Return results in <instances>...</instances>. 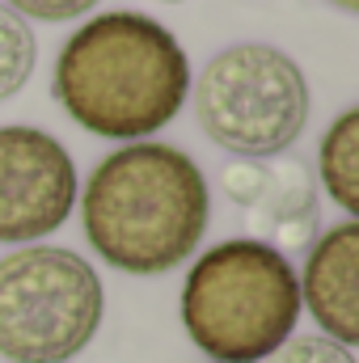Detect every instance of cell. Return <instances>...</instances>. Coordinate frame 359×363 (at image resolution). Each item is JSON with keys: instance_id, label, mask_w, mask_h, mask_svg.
Returning <instances> with one entry per match:
<instances>
[{"instance_id": "obj_1", "label": "cell", "mask_w": 359, "mask_h": 363, "mask_svg": "<svg viewBox=\"0 0 359 363\" xmlns=\"http://www.w3.org/2000/svg\"><path fill=\"white\" fill-rule=\"evenodd\" d=\"M51 93L89 135L144 140L182 110L190 64L161 21L118 9L89 17L64 43Z\"/></svg>"}, {"instance_id": "obj_2", "label": "cell", "mask_w": 359, "mask_h": 363, "mask_svg": "<svg viewBox=\"0 0 359 363\" xmlns=\"http://www.w3.org/2000/svg\"><path fill=\"white\" fill-rule=\"evenodd\" d=\"M203 169L174 144L136 140L114 148L85 182L81 224L93 254L123 274L182 267L207 228Z\"/></svg>"}, {"instance_id": "obj_3", "label": "cell", "mask_w": 359, "mask_h": 363, "mask_svg": "<svg viewBox=\"0 0 359 363\" xmlns=\"http://www.w3.org/2000/svg\"><path fill=\"white\" fill-rule=\"evenodd\" d=\"M300 313L287 254L258 237L211 245L182 283L186 338L211 363H263L296 334Z\"/></svg>"}, {"instance_id": "obj_4", "label": "cell", "mask_w": 359, "mask_h": 363, "mask_svg": "<svg viewBox=\"0 0 359 363\" xmlns=\"http://www.w3.org/2000/svg\"><path fill=\"white\" fill-rule=\"evenodd\" d=\"M106 291L89 262L60 245L0 258V355L9 363H68L93 342Z\"/></svg>"}, {"instance_id": "obj_5", "label": "cell", "mask_w": 359, "mask_h": 363, "mask_svg": "<svg viewBox=\"0 0 359 363\" xmlns=\"http://www.w3.org/2000/svg\"><path fill=\"white\" fill-rule=\"evenodd\" d=\"M194 114L211 144L263 161L296 144L309 123V85L292 55L270 43H237L207 60L194 81Z\"/></svg>"}, {"instance_id": "obj_6", "label": "cell", "mask_w": 359, "mask_h": 363, "mask_svg": "<svg viewBox=\"0 0 359 363\" xmlns=\"http://www.w3.org/2000/svg\"><path fill=\"white\" fill-rule=\"evenodd\" d=\"M77 203L68 148L38 127H0V245L55 233Z\"/></svg>"}, {"instance_id": "obj_7", "label": "cell", "mask_w": 359, "mask_h": 363, "mask_svg": "<svg viewBox=\"0 0 359 363\" xmlns=\"http://www.w3.org/2000/svg\"><path fill=\"white\" fill-rule=\"evenodd\" d=\"M300 283V308L338 347L359 342V224L343 220L317 233Z\"/></svg>"}, {"instance_id": "obj_8", "label": "cell", "mask_w": 359, "mask_h": 363, "mask_svg": "<svg viewBox=\"0 0 359 363\" xmlns=\"http://www.w3.org/2000/svg\"><path fill=\"white\" fill-rule=\"evenodd\" d=\"M267 233L279 241L275 250H304L313 237H317V207H313V186L304 178V165H279L270 174V186H267ZM258 203V207H263Z\"/></svg>"}, {"instance_id": "obj_9", "label": "cell", "mask_w": 359, "mask_h": 363, "mask_svg": "<svg viewBox=\"0 0 359 363\" xmlns=\"http://www.w3.org/2000/svg\"><path fill=\"white\" fill-rule=\"evenodd\" d=\"M317 161H321V182H326V194L355 220L359 216V110H343L330 131L321 135V148H317Z\"/></svg>"}, {"instance_id": "obj_10", "label": "cell", "mask_w": 359, "mask_h": 363, "mask_svg": "<svg viewBox=\"0 0 359 363\" xmlns=\"http://www.w3.org/2000/svg\"><path fill=\"white\" fill-rule=\"evenodd\" d=\"M38 60V43L26 17H17L9 4H0V101L26 89Z\"/></svg>"}, {"instance_id": "obj_11", "label": "cell", "mask_w": 359, "mask_h": 363, "mask_svg": "<svg viewBox=\"0 0 359 363\" xmlns=\"http://www.w3.org/2000/svg\"><path fill=\"white\" fill-rule=\"evenodd\" d=\"M263 363H355V355H351V347H338L326 334H292Z\"/></svg>"}, {"instance_id": "obj_12", "label": "cell", "mask_w": 359, "mask_h": 363, "mask_svg": "<svg viewBox=\"0 0 359 363\" xmlns=\"http://www.w3.org/2000/svg\"><path fill=\"white\" fill-rule=\"evenodd\" d=\"M267 186H270V169H263L258 161H237L224 169V194L241 207H258L267 199Z\"/></svg>"}, {"instance_id": "obj_13", "label": "cell", "mask_w": 359, "mask_h": 363, "mask_svg": "<svg viewBox=\"0 0 359 363\" xmlns=\"http://www.w3.org/2000/svg\"><path fill=\"white\" fill-rule=\"evenodd\" d=\"M97 0H9V9L17 17H34V21H72L81 13H89Z\"/></svg>"}, {"instance_id": "obj_14", "label": "cell", "mask_w": 359, "mask_h": 363, "mask_svg": "<svg viewBox=\"0 0 359 363\" xmlns=\"http://www.w3.org/2000/svg\"><path fill=\"white\" fill-rule=\"evenodd\" d=\"M334 9H343V13H359V0H330Z\"/></svg>"}, {"instance_id": "obj_15", "label": "cell", "mask_w": 359, "mask_h": 363, "mask_svg": "<svg viewBox=\"0 0 359 363\" xmlns=\"http://www.w3.org/2000/svg\"><path fill=\"white\" fill-rule=\"evenodd\" d=\"M157 4H182V0H157Z\"/></svg>"}]
</instances>
